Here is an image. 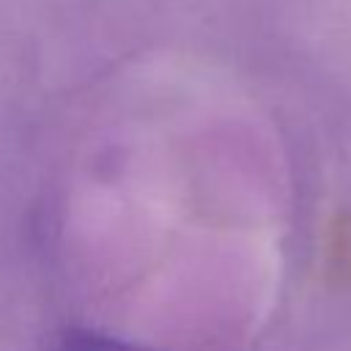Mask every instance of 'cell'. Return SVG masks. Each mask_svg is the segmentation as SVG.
<instances>
[{
  "label": "cell",
  "instance_id": "1",
  "mask_svg": "<svg viewBox=\"0 0 351 351\" xmlns=\"http://www.w3.org/2000/svg\"><path fill=\"white\" fill-rule=\"evenodd\" d=\"M58 351H151V348H140L134 343H126L93 329H71V332H63Z\"/></svg>",
  "mask_w": 351,
  "mask_h": 351
}]
</instances>
